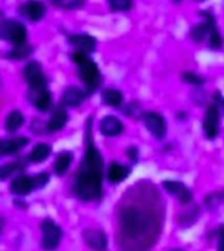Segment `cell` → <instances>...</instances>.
Instances as JSON below:
<instances>
[{"mask_svg": "<svg viewBox=\"0 0 224 251\" xmlns=\"http://www.w3.org/2000/svg\"><path fill=\"white\" fill-rule=\"evenodd\" d=\"M102 180H104V160L92 136V118H88L85 127V152L79 165L75 176V196L82 201H97L102 198Z\"/></svg>", "mask_w": 224, "mask_h": 251, "instance_id": "cell-1", "label": "cell"}, {"mask_svg": "<svg viewBox=\"0 0 224 251\" xmlns=\"http://www.w3.org/2000/svg\"><path fill=\"white\" fill-rule=\"evenodd\" d=\"M153 220L147 212L139 208H126L119 216V226L126 238L143 239L151 233Z\"/></svg>", "mask_w": 224, "mask_h": 251, "instance_id": "cell-2", "label": "cell"}, {"mask_svg": "<svg viewBox=\"0 0 224 251\" xmlns=\"http://www.w3.org/2000/svg\"><path fill=\"white\" fill-rule=\"evenodd\" d=\"M71 60L78 67V75L80 81L84 85L86 94L94 93L100 88L102 81L101 71L98 68L97 63L90 58L89 54H83L75 51L71 55Z\"/></svg>", "mask_w": 224, "mask_h": 251, "instance_id": "cell-3", "label": "cell"}, {"mask_svg": "<svg viewBox=\"0 0 224 251\" xmlns=\"http://www.w3.org/2000/svg\"><path fill=\"white\" fill-rule=\"evenodd\" d=\"M0 39L11 43L13 46H20L27 43L28 31L21 21L17 20H4L0 23Z\"/></svg>", "mask_w": 224, "mask_h": 251, "instance_id": "cell-4", "label": "cell"}, {"mask_svg": "<svg viewBox=\"0 0 224 251\" xmlns=\"http://www.w3.org/2000/svg\"><path fill=\"white\" fill-rule=\"evenodd\" d=\"M41 246L43 250L53 251L58 249L62 241V227L59 226L58 224L55 223L54 220L46 219L41 223Z\"/></svg>", "mask_w": 224, "mask_h": 251, "instance_id": "cell-5", "label": "cell"}, {"mask_svg": "<svg viewBox=\"0 0 224 251\" xmlns=\"http://www.w3.org/2000/svg\"><path fill=\"white\" fill-rule=\"evenodd\" d=\"M28 101L30 102L38 111L46 113L53 107V96L47 85L29 86L28 89Z\"/></svg>", "mask_w": 224, "mask_h": 251, "instance_id": "cell-6", "label": "cell"}, {"mask_svg": "<svg viewBox=\"0 0 224 251\" xmlns=\"http://www.w3.org/2000/svg\"><path fill=\"white\" fill-rule=\"evenodd\" d=\"M220 128V115L219 107L216 103H212L207 107L204 114L203 122H202V129H203L204 136L208 140H214L219 135Z\"/></svg>", "mask_w": 224, "mask_h": 251, "instance_id": "cell-7", "label": "cell"}, {"mask_svg": "<svg viewBox=\"0 0 224 251\" xmlns=\"http://www.w3.org/2000/svg\"><path fill=\"white\" fill-rule=\"evenodd\" d=\"M141 118H143V122H144L145 128L148 129L149 133L153 137H156L157 140L164 139V136L167 135V122H165V118L161 114L155 113V111H148V113L143 114Z\"/></svg>", "mask_w": 224, "mask_h": 251, "instance_id": "cell-8", "label": "cell"}, {"mask_svg": "<svg viewBox=\"0 0 224 251\" xmlns=\"http://www.w3.org/2000/svg\"><path fill=\"white\" fill-rule=\"evenodd\" d=\"M23 76L24 80L28 82V86L47 85V78L42 66L37 60H31L24 67Z\"/></svg>", "mask_w": 224, "mask_h": 251, "instance_id": "cell-9", "label": "cell"}, {"mask_svg": "<svg viewBox=\"0 0 224 251\" xmlns=\"http://www.w3.org/2000/svg\"><path fill=\"white\" fill-rule=\"evenodd\" d=\"M19 13L30 23H38L46 15V5L39 0H28L19 8Z\"/></svg>", "mask_w": 224, "mask_h": 251, "instance_id": "cell-10", "label": "cell"}, {"mask_svg": "<svg viewBox=\"0 0 224 251\" xmlns=\"http://www.w3.org/2000/svg\"><path fill=\"white\" fill-rule=\"evenodd\" d=\"M163 187L169 195L174 196L180 203L188 204L192 201L193 199V192L190 191V188L185 183L180 182V180H172L167 179L163 180Z\"/></svg>", "mask_w": 224, "mask_h": 251, "instance_id": "cell-11", "label": "cell"}, {"mask_svg": "<svg viewBox=\"0 0 224 251\" xmlns=\"http://www.w3.org/2000/svg\"><path fill=\"white\" fill-rule=\"evenodd\" d=\"M9 191L16 196H27L31 192L38 191L37 184H35L34 176L21 174V176H17L16 178H13V180L11 182V186H9Z\"/></svg>", "mask_w": 224, "mask_h": 251, "instance_id": "cell-12", "label": "cell"}, {"mask_svg": "<svg viewBox=\"0 0 224 251\" xmlns=\"http://www.w3.org/2000/svg\"><path fill=\"white\" fill-rule=\"evenodd\" d=\"M68 43L74 47L75 51L83 52V54H92L97 47L96 38L89 34H85V33H76V34L68 35Z\"/></svg>", "mask_w": 224, "mask_h": 251, "instance_id": "cell-13", "label": "cell"}, {"mask_svg": "<svg viewBox=\"0 0 224 251\" xmlns=\"http://www.w3.org/2000/svg\"><path fill=\"white\" fill-rule=\"evenodd\" d=\"M83 241L94 251H105L108 249V237L100 229H85L82 233Z\"/></svg>", "mask_w": 224, "mask_h": 251, "instance_id": "cell-14", "label": "cell"}, {"mask_svg": "<svg viewBox=\"0 0 224 251\" xmlns=\"http://www.w3.org/2000/svg\"><path fill=\"white\" fill-rule=\"evenodd\" d=\"M29 144V139L25 136L0 139V158L9 154H16Z\"/></svg>", "mask_w": 224, "mask_h": 251, "instance_id": "cell-15", "label": "cell"}, {"mask_svg": "<svg viewBox=\"0 0 224 251\" xmlns=\"http://www.w3.org/2000/svg\"><path fill=\"white\" fill-rule=\"evenodd\" d=\"M67 122H68V114H67L66 107L63 105L55 107L51 111L49 121L46 122L47 132H58L66 127Z\"/></svg>", "mask_w": 224, "mask_h": 251, "instance_id": "cell-16", "label": "cell"}, {"mask_svg": "<svg viewBox=\"0 0 224 251\" xmlns=\"http://www.w3.org/2000/svg\"><path fill=\"white\" fill-rule=\"evenodd\" d=\"M86 92L79 86H68L62 94V105L64 107H78L86 98Z\"/></svg>", "mask_w": 224, "mask_h": 251, "instance_id": "cell-17", "label": "cell"}, {"mask_svg": "<svg viewBox=\"0 0 224 251\" xmlns=\"http://www.w3.org/2000/svg\"><path fill=\"white\" fill-rule=\"evenodd\" d=\"M100 131L104 136L114 137L123 132V123L117 117L108 115L100 122Z\"/></svg>", "mask_w": 224, "mask_h": 251, "instance_id": "cell-18", "label": "cell"}, {"mask_svg": "<svg viewBox=\"0 0 224 251\" xmlns=\"http://www.w3.org/2000/svg\"><path fill=\"white\" fill-rule=\"evenodd\" d=\"M130 173H131V169L129 166H126L123 164H119V162H112L108 168V180H109L112 184H118L122 183L123 180H126L129 178Z\"/></svg>", "mask_w": 224, "mask_h": 251, "instance_id": "cell-19", "label": "cell"}, {"mask_svg": "<svg viewBox=\"0 0 224 251\" xmlns=\"http://www.w3.org/2000/svg\"><path fill=\"white\" fill-rule=\"evenodd\" d=\"M51 145L47 143H38L33 147L29 154H28V160L31 164H42L50 157L51 154Z\"/></svg>", "mask_w": 224, "mask_h": 251, "instance_id": "cell-20", "label": "cell"}, {"mask_svg": "<svg viewBox=\"0 0 224 251\" xmlns=\"http://www.w3.org/2000/svg\"><path fill=\"white\" fill-rule=\"evenodd\" d=\"M72 160H74V154L70 151H60V152L56 154V158L54 161V173L58 176H64L68 169H70L71 164H72Z\"/></svg>", "mask_w": 224, "mask_h": 251, "instance_id": "cell-21", "label": "cell"}, {"mask_svg": "<svg viewBox=\"0 0 224 251\" xmlns=\"http://www.w3.org/2000/svg\"><path fill=\"white\" fill-rule=\"evenodd\" d=\"M101 101L104 102V105L118 109L123 103V94H122L121 90L114 89V88H108V89L102 90Z\"/></svg>", "mask_w": 224, "mask_h": 251, "instance_id": "cell-22", "label": "cell"}, {"mask_svg": "<svg viewBox=\"0 0 224 251\" xmlns=\"http://www.w3.org/2000/svg\"><path fill=\"white\" fill-rule=\"evenodd\" d=\"M24 114L20 111V110H12L11 113L8 114L7 118H5V129L7 132L13 133L16 131H19L21 128V126L24 125Z\"/></svg>", "mask_w": 224, "mask_h": 251, "instance_id": "cell-23", "label": "cell"}, {"mask_svg": "<svg viewBox=\"0 0 224 251\" xmlns=\"http://www.w3.org/2000/svg\"><path fill=\"white\" fill-rule=\"evenodd\" d=\"M33 52V46H30L29 43H24L20 46H13L11 51H8V54L5 55L7 59H12V60H24L28 56H30Z\"/></svg>", "mask_w": 224, "mask_h": 251, "instance_id": "cell-24", "label": "cell"}, {"mask_svg": "<svg viewBox=\"0 0 224 251\" xmlns=\"http://www.w3.org/2000/svg\"><path fill=\"white\" fill-rule=\"evenodd\" d=\"M210 47L212 50H219L223 46V39H222V35H220L218 27H216L215 21L211 24V27H210Z\"/></svg>", "mask_w": 224, "mask_h": 251, "instance_id": "cell-25", "label": "cell"}, {"mask_svg": "<svg viewBox=\"0 0 224 251\" xmlns=\"http://www.w3.org/2000/svg\"><path fill=\"white\" fill-rule=\"evenodd\" d=\"M50 1L63 9H78L85 4V0H50Z\"/></svg>", "mask_w": 224, "mask_h": 251, "instance_id": "cell-26", "label": "cell"}, {"mask_svg": "<svg viewBox=\"0 0 224 251\" xmlns=\"http://www.w3.org/2000/svg\"><path fill=\"white\" fill-rule=\"evenodd\" d=\"M109 7L114 12L130 11L133 7V0H108Z\"/></svg>", "mask_w": 224, "mask_h": 251, "instance_id": "cell-27", "label": "cell"}, {"mask_svg": "<svg viewBox=\"0 0 224 251\" xmlns=\"http://www.w3.org/2000/svg\"><path fill=\"white\" fill-rule=\"evenodd\" d=\"M182 80L189 85L199 86L204 82L203 77H200L199 75L196 72H182Z\"/></svg>", "mask_w": 224, "mask_h": 251, "instance_id": "cell-28", "label": "cell"}, {"mask_svg": "<svg viewBox=\"0 0 224 251\" xmlns=\"http://www.w3.org/2000/svg\"><path fill=\"white\" fill-rule=\"evenodd\" d=\"M19 162H9V164L0 166V179H5L8 176H11L19 169Z\"/></svg>", "mask_w": 224, "mask_h": 251, "instance_id": "cell-29", "label": "cell"}, {"mask_svg": "<svg viewBox=\"0 0 224 251\" xmlns=\"http://www.w3.org/2000/svg\"><path fill=\"white\" fill-rule=\"evenodd\" d=\"M224 200V192H214L206 198V204L208 208H218Z\"/></svg>", "mask_w": 224, "mask_h": 251, "instance_id": "cell-30", "label": "cell"}, {"mask_svg": "<svg viewBox=\"0 0 224 251\" xmlns=\"http://www.w3.org/2000/svg\"><path fill=\"white\" fill-rule=\"evenodd\" d=\"M126 153H127V156H129L131 162H134V164L138 162V158H139V151H138L137 147H134V145L133 147H130V148L126 151Z\"/></svg>", "mask_w": 224, "mask_h": 251, "instance_id": "cell-31", "label": "cell"}, {"mask_svg": "<svg viewBox=\"0 0 224 251\" xmlns=\"http://www.w3.org/2000/svg\"><path fill=\"white\" fill-rule=\"evenodd\" d=\"M139 106L137 103H129V105L126 106L125 113L127 117H135V114H139Z\"/></svg>", "mask_w": 224, "mask_h": 251, "instance_id": "cell-32", "label": "cell"}, {"mask_svg": "<svg viewBox=\"0 0 224 251\" xmlns=\"http://www.w3.org/2000/svg\"><path fill=\"white\" fill-rule=\"evenodd\" d=\"M218 251H224V227H222L219 231V245H218Z\"/></svg>", "mask_w": 224, "mask_h": 251, "instance_id": "cell-33", "label": "cell"}, {"mask_svg": "<svg viewBox=\"0 0 224 251\" xmlns=\"http://www.w3.org/2000/svg\"><path fill=\"white\" fill-rule=\"evenodd\" d=\"M1 17H3V11L0 9V20H1Z\"/></svg>", "mask_w": 224, "mask_h": 251, "instance_id": "cell-34", "label": "cell"}, {"mask_svg": "<svg viewBox=\"0 0 224 251\" xmlns=\"http://www.w3.org/2000/svg\"><path fill=\"white\" fill-rule=\"evenodd\" d=\"M0 88H1V77H0Z\"/></svg>", "mask_w": 224, "mask_h": 251, "instance_id": "cell-35", "label": "cell"}, {"mask_svg": "<svg viewBox=\"0 0 224 251\" xmlns=\"http://www.w3.org/2000/svg\"><path fill=\"white\" fill-rule=\"evenodd\" d=\"M196 1H204V0H196Z\"/></svg>", "mask_w": 224, "mask_h": 251, "instance_id": "cell-36", "label": "cell"}, {"mask_svg": "<svg viewBox=\"0 0 224 251\" xmlns=\"http://www.w3.org/2000/svg\"><path fill=\"white\" fill-rule=\"evenodd\" d=\"M170 251H182V250H170Z\"/></svg>", "mask_w": 224, "mask_h": 251, "instance_id": "cell-37", "label": "cell"}, {"mask_svg": "<svg viewBox=\"0 0 224 251\" xmlns=\"http://www.w3.org/2000/svg\"><path fill=\"white\" fill-rule=\"evenodd\" d=\"M0 233H1V226H0Z\"/></svg>", "mask_w": 224, "mask_h": 251, "instance_id": "cell-38", "label": "cell"}, {"mask_svg": "<svg viewBox=\"0 0 224 251\" xmlns=\"http://www.w3.org/2000/svg\"><path fill=\"white\" fill-rule=\"evenodd\" d=\"M176 1H180V0H176Z\"/></svg>", "mask_w": 224, "mask_h": 251, "instance_id": "cell-39", "label": "cell"}]
</instances>
